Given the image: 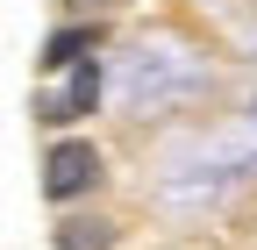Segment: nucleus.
Here are the masks:
<instances>
[{"mask_svg": "<svg viewBox=\"0 0 257 250\" xmlns=\"http://www.w3.org/2000/svg\"><path fill=\"white\" fill-rule=\"evenodd\" d=\"M50 250H114V229L100 214H72V222L50 229Z\"/></svg>", "mask_w": 257, "mask_h": 250, "instance_id": "obj_4", "label": "nucleus"}, {"mask_svg": "<svg viewBox=\"0 0 257 250\" xmlns=\"http://www.w3.org/2000/svg\"><path fill=\"white\" fill-rule=\"evenodd\" d=\"M114 93H121L128 114L179 107V100H193V93H207V57H193L172 36L136 43V50H121V65H114Z\"/></svg>", "mask_w": 257, "mask_h": 250, "instance_id": "obj_1", "label": "nucleus"}, {"mask_svg": "<svg viewBox=\"0 0 257 250\" xmlns=\"http://www.w3.org/2000/svg\"><path fill=\"white\" fill-rule=\"evenodd\" d=\"M100 65H93V57H79V65H72V79H64L57 93H43V100H36V121H79V114H93V107H100Z\"/></svg>", "mask_w": 257, "mask_h": 250, "instance_id": "obj_3", "label": "nucleus"}, {"mask_svg": "<svg viewBox=\"0 0 257 250\" xmlns=\"http://www.w3.org/2000/svg\"><path fill=\"white\" fill-rule=\"evenodd\" d=\"M86 50H93V29H57V36L43 43V57H36V65H43V72H57V65H79Z\"/></svg>", "mask_w": 257, "mask_h": 250, "instance_id": "obj_5", "label": "nucleus"}, {"mask_svg": "<svg viewBox=\"0 0 257 250\" xmlns=\"http://www.w3.org/2000/svg\"><path fill=\"white\" fill-rule=\"evenodd\" d=\"M93 186H100V150L79 143V136L50 143V158H43V193H50V200H79V193H93Z\"/></svg>", "mask_w": 257, "mask_h": 250, "instance_id": "obj_2", "label": "nucleus"}]
</instances>
